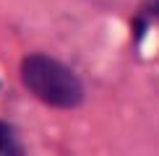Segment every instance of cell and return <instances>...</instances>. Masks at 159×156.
I'll return each mask as SVG.
<instances>
[{
	"label": "cell",
	"mask_w": 159,
	"mask_h": 156,
	"mask_svg": "<svg viewBox=\"0 0 159 156\" xmlns=\"http://www.w3.org/2000/svg\"><path fill=\"white\" fill-rule=\"evenodd\" d=\"M0 156H24V148L16 138V130L0 120Z\"/></svg>",
	"instance_id": "2"
},
{
	"label": "cell",
	"mask_w": 159,
	"mask_h": 156,
	"mask_svg": "<svg viewBox=\"0 0 159 156\" xmlns=\"http://www.w3.org/2000/svg\"><path fill=\"white\" fill-rule=\"evenodd\" d=\"M21 78L26 89L37 96L39 102L50 107H76L84 99V86L68 65H63L55 57L47 55H29L21 65Z\"/></svg>",
	"instance_id": "1"
},
{
	"label": "cell",
	"mask_w": 159,
	"mask_h": 156,
	"mask_svg": "<svg viewBox=\"0 0 159 156\" xmlns=\"http://www.w3.org/2000/svg\"><path fill=\"white\" fill-rule=\"evenodd\" d=\"M149 13V16H154V18H159V0H146V8H143Z\"/></svg>",
	"instance_id": "3"
}]
</instances>
